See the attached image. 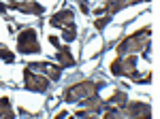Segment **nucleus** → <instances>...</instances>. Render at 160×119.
<instances>
[{
    "instance_id": "1",
    "label": "nucleus",
    "mask_w": 160,
    "mask_h": 119,
    "mask_svg": "<svg viewBox=\"0 0 160 119\" xmlns=\"http://www.w3.org/2000/svg\"><path fill=\"white\" fill-rule=\"evenodd\" d=\"M111 74L113 77H128V79H132L137 83H149L152 81V74H139L137 72V55H120L118 60H113V64H111Z\"/></svg>"
},
{
    "instance_id": "2",
    "label": "nucleus",
    "mask_w": 160,
    "mask_h": 119,
    "mask_svg": "<svg viewBox=\"0 0 160 119\" xmlns=\"http://www.w3.org/2000/svg\"><path fill=\"white\" fill-rule=\"evenodd\" d=\"M149 34H152V28H143L135 34H130L128 38H124L122 43L118 45V55H128V53H135V51H143V58H149Z\"/></svg>"
},
{
    "instance_id": "3",
    "label": "nucleus",
    "mask_w": 160,
    "mask_h": 119,
    "mask_svg": "<svg viewBox=\"0 0 160 119\" xmlns=\"http://www.w3.org/2000/svg\"><path fill=\"white\" fill-rule=\"evenodd\" d=\"M105 87V81L102 83H94V81H83V83L73 85L71 89H66V102H83V100H90L94 96H98V89Z\"/></svg>"
},
{
    "instance_id": "4",
    "label": "nucleus",
    "mask_w": 160,
    "mask_h": 119,
    "mask_svg": "<svg viewBox=\"0 0 160 119\" xmlns=\"http://www.w3.org/2000/svg\"><path fill=\"white\" fill-rule=\"evenodd\" d=\"M17 51L19 53H41V45H38V38H37V30L34 28H26L17 34Z\"/></svg>"
},
{
    "instance_id": "5",
    "label": "nucleus",
    "mask_w": 160,
    "mask_h": 119,
    "mask_svg": "<svg viewBox=\"0 0 160 119\" xmlns=\"http://www.w3.org/2000/svg\"><path fill=\"white\" fill-rule=\"evenodd\" d=\"M24 83L30 92H38V94H45L49 89V79L47 77H41L38 72H34L32 68H24Z\"/></svg>"
},
{
    "instance_id": "6",
    "label": "nucleus",
    "mask_w": 160,
    "mask_h": 119,
    "mask_svg": "<svg viewBox=\"0 0 160 119\" xmlns=\"http://www.w3.org/2000/svg\"><path fill=\"white\" fill-rule=\"evenodd\" d=\"M120 115H128V117H149V115H152V108H149V104H143V102H126V104L120 108Z\"/></svg>"
},
{
    "instance_id": "7",
    "label": "nucleus",
    "mask_w": 160,
    "mask_h": 119,
    "mask_svg": "<svg viewBox=\"0 0 160 119\" xmlns=\"http://www.w3.org/2000/svg\"><path fill=\"white\" fill-rule=\"evenodd\" d=\"M7 7H9V9H13V11L28 13V15H43V13H45L43 4H38V2H34V0H24V2H9Z\"/></svg>"
},
{
    "instance_id": "8",
    "label": "nucleus",
    "mask_w": 160,
    "mask_h": 119,
    "mask_svg": "<svg viewBox=\"0 0 160 119\" xmlns=\"http://www.w3.org/2000/svg\"><path fill=\"white\" fill-rule=\"evenodd\" d=\"M128 4H130V0H105L102 7L94 9V15H115L118 11H122Z\"/></svg>"
},
{
    "instance_id": "9",
    "label": "nucleus",
    "mask_w": 160,
    "mask_h": 119,
    "mask_svg": "<svg viewBox=\"0 0 160 119\" xmlns=\"http://www.w3.org/2000/svg\"><path fill=\"white\" fill-rule=\"evenodd\" d=\"M73 19H75L73 9H62V11H58V13H56V15L49 19V24L53 26V28H64V26L73 24Z\"/></svg>"
},
{
    "instance_id": "10",
    "label": "nucleus",
    "mask_w": 160,
    "mask_h": 119,
    "mask_svg": "<svg viewBox=\"0 0 160 119\" xmlns=\"http://www.w3.org/2000/svg\"><path fill=\"white\" fill-rule=\"evenodd\" d=\"M56 60H58V64H60L62 68H71V66H75V58L71 55V49L66 47V45H60V47H58Z\"/></svg>"
},
{
    "instance_id": "11",
    "label": "nucleus",
    "mask_w": 160,
    "mask_h": 119,
    "mask_svg": "<svg viewBox=\"0 0 160 119\" xmlns=\"http://www.w3.org/2000/svg\"><path fill=\"white\" fill-rule=\"evenodd\" d=\"M2 117H7V119H13L15 117V113H13V108H11V100L4 96V98H0V119Z\"/></svg>"
},
{
    "instance_id": "12",
    "label": "nucleus",
    "mask_w": 160,
    "mask_h": 119,
    "mask_svg": "<svg viewBox=\"0 0 160 119\" xmlns=\"http://www.w3.org/2000/svg\"><path fill=\"white\" fill-rule=\"evenodd\" d=\"M105 104H113V107L122 108L124 104H126V92H115L109 100H105Z\"/></svg>"
},
{
    "instance_id": "13",
    "label": "nucleus",
    "mask_w": 160,
    "mask_h": 119,
    "mask_svg": "<svg viewBox=\"0 0 160 119\" xmlns=\"http://www.w3.org/2000/svg\"><path fill=\"white\" fill-rule=\"evenodd\" d=\"M62 32H64V40H66V43H73L75 38H77V28H75V21L73 24H68V26H64V28H62Z\"/></svg>"
},
{
    "instance_id": "14",
    "label": "nucleus",
    "mask_w": 160,
    "mask_h": 119,
    "mask_svg": "<svg viewBox=\"0 0 160 119\" xmlns=\"http://www.w3.org/2000/svg\"><path fill=\"white\" fill-rule=\"evenodd\" d=\"M0 60H4L7 64H13V62H15V55H13V51H9L7 47H0Z\"/></svg>"
},
{
    "instance_id": "15",
    "label": "nucleus",
    "mask_w": 160,
    "mask_h": 119,
    "mask_svg": "<svg viewBox=\"0 0 160 119\" xmlns=\"http://www.w3.org/2000/svg\"><path fill=\"white\" fill-rule=\"evenodd\" d=\"M109 21H111V15H105V17H98V19L94 21V28H96V30H102V28H105V26L109 24Z\"/></svg>"
},
{
    "instance_id": "16",
    "label": "nucleus",
    "mask_w": 160,
    "mask_h": 119,
    "mask_svg": "<svg viewBox=\"0 0 160 119\" xmlns=\"http://www.w3.org/2000/svg\"><path fill=\"white\" fill-rule=\"evenodd\" d=\"M49 43L53 45V47H60V40H58V36H51V34H49Z\"/></svg>"
},
{
    "instance_id": "17",
    "label": "nucleus",
    "mask_w": 160,
    "mask_h": 119,
    "mask_svg": "<svg viewBox=\"0 0 160 119\" xmlns=\"http://www.w3.org/2000/svg\"><path fill=\"white\" fill-rule=\"evenodd\" d=\"M79 7H81V11H83V13H90V7H88L86 0H81V2H79Z\"/></svg>"
},
{
    "instance_id": "18",
    "label": "nucleus",
    "mask_w": 160,
    "mask_h": 119,
    "mask_svg": "<svg viewBox=\"0 0 160 119\" xmlns=\"http://www.w3.org/2000/svg\"><path fill=\"white\" fill-rule=\"evenodd\" d=\"M7 9H9V7H7V4H2V2H0V13H4V11H7Z\"/></svg>"
}]
</instances>
